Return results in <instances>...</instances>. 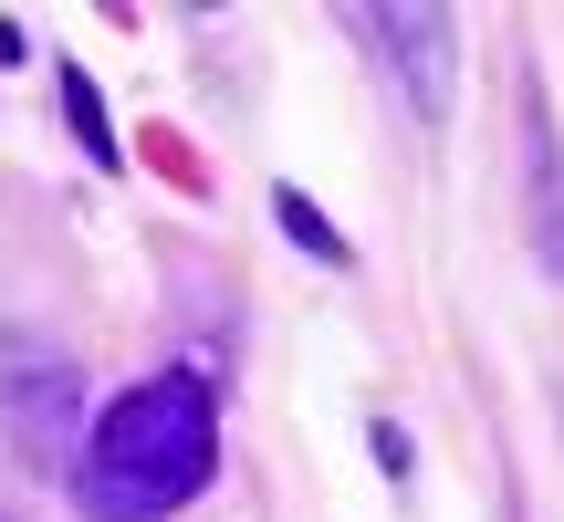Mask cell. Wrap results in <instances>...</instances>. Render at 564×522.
Instances as JSON below:
<instances>
[{"mask_svg": "<svg viewBox=\"0 0 564 522\" xmlns=\"http://www.w3.org/2000/svg\"><path fill=\"white\" fill-rule=\"evenodd\" d=\"M209 470H220V398H209V377L167 366V377H137L126 398L95 407L74 491L95 522H167L209 491Z\"/></svg>", "mask_w": 564, "mask_h": 522, "instance_id": "cell-1", "label": "cell"}, {"mask_svg": "<svg viewBox=\"0 0 564 522\" xmlns=\"http://www.w3.org/2000/svg\"><path fill=\"white\" fill-rule=\"evenodd\" d=\"M356 32L408 74L419 116H449V74H460V21L449 11H419V0H408V11H356Z\"/></svg>", "mask_w": 564, "mask_h": 522, "instance_id": "cell-2", "label": "cell"}, {"mask_svg": "<svg viewBox=\"0 0 564 522\" xmlns=\"http://www.w3.org/2000/svg\"><path fill=\"white\" fill-rule=\"evenodd\" d=\"M272 209H282V230H293V241H303V251H314V261H335V272H345V261H356V251H345V241H335V220H324V209H314V199H303V188H282V199H272Z\"/></svg>", "mask_w": 564, "mask_h": 522, "instance_id": "cell-3", "label": "cell"}, {"mask_svg": "<svg viewBox=\"0 0 564 522\" xmlns=\"http://www.w3.org/2000/svg\"><path fill=\"white\" fill-rule=\"evenodd\" d=\"M63 116H74V137H84V157H105L116 167V126H105V105H95V84L63 63Z\"/></svg>", "mask_w": 564, "mask_h": 522, "instance_id": "cell-4", "label": "cell"}]
</instances>
